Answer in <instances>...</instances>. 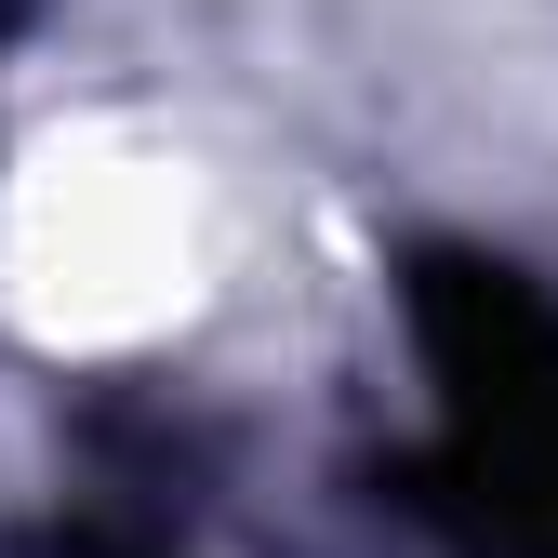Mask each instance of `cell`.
I'll return each instance as SVG.
<instances>
[{
  "instance_id": "2",
  "label": "cell",
  "mask_w": 558,
  "mask_h": 558,
  "mask_svg": "<svg viewBox=\"0 0 558 558\" xmlns=\"http://www.w3.org/2000/svg\"><path fill=\"white\" fill-rule=\"evenodd\" d=\"M14 558H173L147 519H107V506H81V519H53V532H27Z\"/></svg>"
},
{
  "instance_id": "1",
  "label": "cell",
  "mask_w": 558,
  "mask_h": 558,
  "mask_svg": "<svg viewBox=\"0 0 558 558\" xmlns=\"http://www.w3.org/2000/svg\"><path fill=\"white\" fill-rule=\"evenodd\" d=\"M399 332L426 373L399 506L452 558H558V293L478 240H426L399 253Z\"/></svg>"
}]
</instances>
